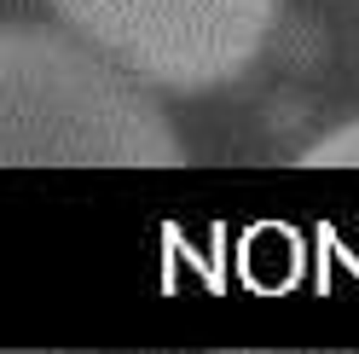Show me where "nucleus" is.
Masks as SVG:
<instances>
[{
    "label": "nucleus",
    "mask_w": 359,
    "mask_h": 354,
    "mask_svg": "<svg viewBox=\"0 0 359 354\" xmlns=\"http://www.w3.org/2000/svg\"><path fill=\"white\" fill-rule=\"evenodd\" d=\"M0 163L6 169H180L156 87L64 24L0 35Z\"/></svg>",
    "instance_id": "1"
},
{
    "label": "nucleus",
    "mask_w": 359,
    "mask_h": 354,
    "mask_svg": "<svg viewBox=\"0 0 359 354\" xmlns=\"http://www.w3.org/2000/svg\"><path fill=\"white\" fill-rule=\"evenodd\" d=\"M156 93H215L266 53L284 0H47Z\"/></svg>",
    "instance_id": "2"
},
{
    "label": "nucleus",
    "mask_w": 359,
    "mask_h": 354,
    "mask_svg": "<svg viewBox=\"0 0 359 354\" xmlns=\"http://www.w3.org/2000/svg\"><path fill=\"white\" fill-rule=\"evenodd\" d=\"M302 169H359V117L336 122L325 140H313L302 151Z\"/></svg>",
    "instance_id": "3"
}]
</instances>
